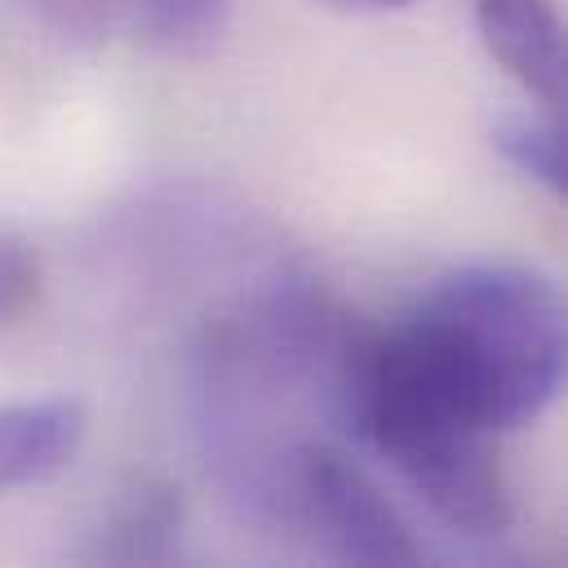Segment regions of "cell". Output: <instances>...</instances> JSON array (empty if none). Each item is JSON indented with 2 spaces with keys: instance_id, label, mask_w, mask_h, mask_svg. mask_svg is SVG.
Wrapping results in <instances>:
<instances>
[{
  "instance_id": "cell-6",
  "label": "cell",
  "mask_w": 568,
  "mask_h": 568,
  "mask_svg": "<svg viewBox=\"0 0 568 568\" xmlns=\"http://www.w3.org/2000/svg\"><path fill=\"white\" fill-rule=\"evenodd\" d=\"M497 155L537 182L550 195H564L568 186V142H564V115L541 111V115H501L493 129Z\"/></svg>"
},
{
  "instance_id": "cell-8",
  "label": "cell",
  "mask_w": 568,
  "mask_h": 568,
  "mask_svg": "<svg viewBox=\"0 0 568 568\" xmlns=\"http://www.w3.org/2000/svg\"><path fill=\"white\" fill-rule=\"evenodd\" d=\"M333 9H351V13H386V9H404V4H417V0H324Z\"/></svg>"
},
{
  "instance_id": "cell-3",
  "label": "cell",
  "mask_w": 568,
  "mask_h": 568,
  "mask_svg": "<svg viewBox=\"0 0 568 568\" xmlns=\"http://www.w3.org/2000/svg\"><path fill=\"white\" fill-rule=\"evenodd\" d=\"M36 9L75 40H115L160 53L200 49L231 18V0H36Z\"/></svg>"
},
{
  "instance_id": "cell-4",
  "label": "cell",
  "mask_w": 568,
  "mask_h": 568,
  "mask_svg": "<svg viewBox=\"0 0 568 568\" xmlns=\"http://www.w3.org/2000/svg\"><path fill=\"white\" fill-rule=\"evenodd\" d=\"M475 31L488 58L532 98L541 111L564 115V18L555 0H475Z\"/></svg>"
},
{
  "instance_id": "cell-1",
  "label": "cell",
  "mask_w": 568,
  "mask_h": 568,
  "mask_svg": "<svg viewBox=\"0 0 568 568\" xmlns=\"http://www.w3.org/2000/svg\"><path fill=\"white\" fill-rule=\"evenodd\" d=\"M559 382V288L519 262H466L395 324H346L333 408L439 524L488 541L515 515L497 439L537 422Z\"/></svg>"
},
{
  "instance_id": "cell-7",
  "label": "cell",
  "mask_w": 568,
  "mask_h": 568,
  "mask_svg": "<svg viewBox=\"0 0 568 568\" xmlns=\"http://www.w3.org/2000/svg\"><path fill=\"white\" fill-rule=\"evenodd\" d=\"M40 293H44L40 257L22 240L0 235V333L22 324L40 306Z\"/></svg>"
},
{
  "instance_id": "cell-5",
  "label": "cell",
  "mask_w": 568,
  "mask_h": 568,
  "mask_svg": "<svg viewBox=\"0 0 568 568\" xmlns=\"http://www.w3.org/2000/svg\"><path fill=\"white\" fill-rule=\"evenodd\" d=\"M84 444V408L75 399L0 404V497L53 479Z\"/></svg>"
},
{
  "instance_id": "cell-2",
  "label": "cell",
  "mask_w": 568,
  "mask_h": 568,
  "mask_svg": "<svg viewBox=\"0 0 568 568\" xmlns=\"http://www.w3.org/2000/svg\"><path fill=\"white\" fill-rule=\"evenodd\" d=\"M257 497L280 510L315 550L346 564H417L422 541L408 532L382 484L337 444L297 435L253 479Z\"/></svg>"
}]
</instances>
